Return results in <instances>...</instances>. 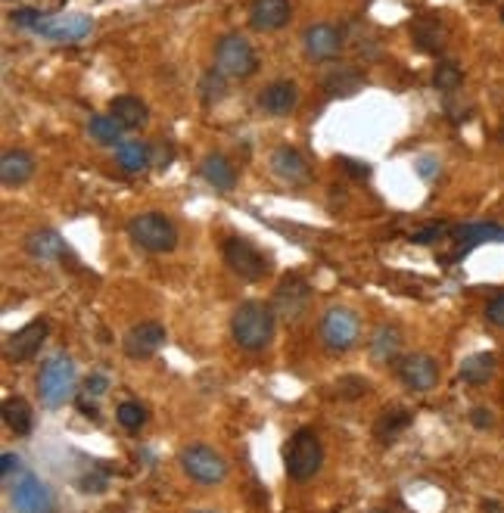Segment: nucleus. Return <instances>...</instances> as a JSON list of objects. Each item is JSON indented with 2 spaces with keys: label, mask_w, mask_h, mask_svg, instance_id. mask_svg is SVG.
I'll return each instance as SVG.
<instances>
[{
  "label": "nucleus",
  "mask_w": 504,
  "mask_h": 513,
  "mask_svg": "<svg viewBox=\"0 0 504 513\" xmlns=\"http://www.w3.org/2000/svg\"><path fill=\"white\" fill-rule=\"evenodd\" d=\"M75 361L69 355H53L41 364L38 374V396L47 407H60L75 396Z\"/></svg>",
  "instance_id": "f03ea898"
},
{
  "label": "nucleus",
  "mask_w": 504,
  "mask_h": 513,
  "mask_svg": "<svg viewBox=\"0 0 504 513\" xmlns=\"http://www.w3.org/2000/svg\"><path fill=\"white\" fill-rule=\"evenodd\" d=\"M417 172H420V178H433V174L439 172V159H433V156H424L417 163Z\"/></svg>",
  "instance_id": "c03bdc74"
},
{
  "label": "nucleus",
  "mask_w": 504,
  "mask_h": 513,
  "mask_svg": "<svg viewBox=\"0 0 504 513\" xmlns=\"http://www.w3.org/2000/svg\"><path fill=\"white\" fill-rule=\"evenodd\" d=\"M299 103V88L290 79H277L258 94V109L268 116H290Z\"/></svg>",
  "instance_id": "6ab92c4d"
},
{
  "label": "nucleus",
  "mask_w": 504,
  "mask_h": 513,
  "mask_svg": "<svg viewBox=\"0 0 504 513\" xmlns=\"http://www.w3.org/2000/svg\"><path fill=\"white\" fill-rule=\"evenodd\" d=\"M364 84V75L352 66H333L324 75V90L327 97H352Z\"/></svg>",
  "instance_id": "a878e982"
},
{
  "label": "nucleus",
  "mask_w": 504,
  "mask_h": 513,
  "mask_svg": "<svg viewBox=\"0 0 504 513\" xmlns=\"http://www.w3.org/2000/svg\"><path fill=\"white\" fill-rule=\"evenodd\" d=\"M168 163H172V146L153 144V165H156V168H168Z\"/></svg>",
  "instance_id": "ea45409f"
},
{
  "label": "nucleus",
  "mask_w": 504,
  "mask_h": 513,
  "mask_svg": "<svg viewBox=\"0 0 504 513\" xmlns=\"http://www.w3.org/2000/svg\"><path fill=\"white\" fill-rule=\"evenodd\" d=\"M47 333H51V324H47L44 318L38 321H28L25 327H19L16 333L6 340V358L10 361H28V358H34L41 351V346L47 342Z\"/></svg>",
  "instance_id": "4468645a"
},
{
  "label": "nucleus",
  "mask_w": 504,
  "mask_h": 513,
  "mask_svg": "<svg viewBox=\"0 0 504 513\" xmlns=\"http://www.w3.org/2000/svg\"><path fill=\"white\" fill-rule=\"evenodd\" d=\"M448 224L445 221H433V224H424V228H417L415 234L408 237L411 243L415 246H433V243H439L443 237H448Z\"/></svg>",
  "instance_id": "72a5a7b5"
},
{
  "label": "nucleus",
  "mask_w": 504,
  "mask_h": 513,
  "mask_svg": "<svg viewBox=\"0 0 504 513\" xmlns=\"http://www.w3.org/2000/svg\"><path fill=\"white\" fill-rule=\"evenodd\" d=\"M501 23H504V6H501Z\"/></svg>",
  "instance_id": "09e8293b"
},
{
  "label": "nucleus",
  "mask_w": 504,
  "mask_h": 513,
  "mask_svg": "<svg viewBox=\"0 0 504 513\" xmlns=\"http://www.w3.org/2000/svg\"><path fill=\"white\" fill-rule=\"evenodd\" d=\"M340 165L346 168V172L352 174V178H368V174H370V168H368V165H359V163H355V159H349V156H342V159H340Z\"/></svg>",
  "instance_id": "a19ab883"
},
{
  "label": "nucleus",
  "mask_w": 504,
  "mask_h": 513,
  "mask_svg": "<svg viewBox=\"0 0 504 513\" xmlns=\"http://www.w3.org/2000/svg\"><path fill=\"white\" fill-rule=\"evenodd\" d=\"M200 174H202V181H206V184H212L215 190H224V193L237 187V172H234V165H230L228 159L221 156V153H212V156L202 159Z\"/></svg>",
  "instance_id": "5701e85b"
},
{
  "label": "nucleus",
  "mask_w": 504,
  "mask_h": 513,
  "mask_svg": "<svg viewBox=\"0 0 504 513\" xmlns=\"http://www.w3.org/2000/svg\"><path fill=\"white\" fill-rule=\"evenodd\" d=\"M79 489L88 491V495H100V491L109 489V480L103 470H88V473L79 476Z\"/></svg>",
  "instance_id": "c9c22d12"
},
{
  "label": "nucleus",
  "mask_w": 504,
  "mask_h": 513,
  "mask_svg": "<svg viewBox=\"0 0 504 513\" xmlns=\"http://www.w3.org/2000/svg\"><path fill=\"white\" fill-rule=\"evenodd\" d=\"M482 510H486V513H501V504L499 501H482Z\"/></svg>",
  "instance_id": "49530a36"
},
{
  "label": "nucleus",
  "mask_w": 504,
  "mask_h": 513,
  "mask_svg": "<svg viewBox=\"0 0 504 513\" xmlns=\"http://www.w3.org/2000/svg\"><path fill=\"white\" fill-rule=\"evenodd\" d=\"M116 420L125 426V430H140V426L146 424V407L140 402H122L116 407Z\"/></svg>",
  "instance_id": "473e14b6"
},
{
  "label": "nucleus",
  "mask_w": 504,
  "mask_h": 513,
  "mask_svg": "<svg viewBox=\"0 0 504 513\" xmlns=\"http://www.w3.org/2000/svg\"><path fill=\"white\" fill-rule=\"evenodd\" d=\"M150 163H153V146L144 144V140H128V144L116 146V165L122 168V172L137 174Z\"/></svg>",
  "instance_id": "393cba45"
},
{
  "label": "nucleus",
  "mask_w": 504,
  "mask_h": 513,
  "mask_svg": "<svg viewBox=\"0 0 504 513\" xmlns=\"http://www.w3.org/2000/svg\"><path fill=\"white\" fill-rule=\"evenodd\" d=\"M25 252L32 258H38V262H66V258H72L66 240L51 228L32 230V234L25 237Z\"/></svg>",
  "instance_id": "a211bd4d"
},
{
  "label": "nucleus",
  "mask_w": 504,
  "mask_h": 513,
  "mask_svg": "<svg viewBox=\"0 0 504 513\" xmlns=\"http://www.w3.org/2000/svg\"><path fill=\"white\" fill-rule=\"evenodd\" d=\"M107 389H109V379L103 374H94L88 379V396H103Z\"/></svg>",
  "instance_id": "79ce46f5"
},
{
  "label": "nucleus",
  "mask_w": 504,
  "mask_h": 513,
  "mask_svg": "<svg viewBox=\"0 0 504 513\" xmlns=\"http://www.w3.org/2000/svg\"><path fill=\"white\" fill-rule=\"evenodd\" d=\"M398 377L408 389L415 392H430L439 383V368L430 355H405L398 361Z\"/></svg>",
  "instance_id": "dca6fc26"
},
{
  "label": "nucleus",
  "mask_w": 504,
  "mask_h": 513,
  "mask_svg": "<svg viewBox=\"0 0 504 513\" xmlns=\"http://www.w3.org/2000/svg\"><path fill=\"white\" fill-rule=\"evenodd\" d=\"M275 327H277V314L271 308V302H240L230 314V336L240 349L247 351H262L265 346H271L275 340Z\"/></svg>",
  "instance_id": "f257e3e1"
},
{
  "label": "nucleus",
  "mask_w": 504,
  "mask_h": 513,
  "mask_svg": "<svg viewBox=\"0 0 504 513\" xmlns=\"http://www.w3.org/2000/svg\"><path fill=\"white\" fill-rule=\"evenodd\" d=\"M370 513H387V510H370Z\"/></svg>",
  "instance_id": "8fccbe9b"
},
{
  "label": "nucleus",
  "mask_w": 504,
  "mask_h": 513,
  "mask_svg": "<svg viewBox=\"0 0 504 513\" xmlns=\"http://www.w3.org/2000/svg\"><path fill=\"white\" fill-rule=\"evenodd\" d=\"M34 174V159L25 150H6L0 159V181L4 187H23Z\"/></svg>",
  "instance_id": "412c9836"
},
{
  "label": "nucleus",
  "mask_w": 504,
  "mask_h": 513,
  "mask_svg": "<svg viewBox=\"0 0 504 513\" xmlns=\"http://www.w3.org/2000/svg\"><path fill=\"white\" fill-rule=\"evenodd\" d=\"M128 237L144 252H172L178 246V228L159 212H144L131 218Z\"/></svg>",
  "instance_id": "39448f33"
},
{
  "label": "nucleus",
  "mask_w": 504,
  "mask_h": 513,
  "mask_svg": "<svg viewBox=\"0 0 504 513\" xmlns=\"http://www.w3.org/2000/svg\"><path fill=\"white\" fill-rule=\"evenodd\" d=\"M495 370H499V358L492 351H476V355L464 358V364H461V379L467 386H486L495 377Z\"/></svg>",
  "instance_id": "b1692460"
},
{
  "label": "nucleus",
  "mask_w": 504,
  "mask_h": 513,
  "mask_svg": "<svg viewBox=\"0 0 504 513\" xmlns=\"http://www.w3.org/2000/svg\"><path fill=\"white\" fill-rule=\"evenodd\" d=\"M303 47L305 56L314 62H327L333 56H340L342 51V32L331 23H318V25H308L303 32Z\"/></svg>",
  "instance_id": "2eb2a0df"
},
{
  "label": "nucleus",
  "mask_w": 504,
  "mask_h": 513,
  "mask_svg": "<svg viewBox=\"0 0 504 513\" xmlns=\"http://www.w3.org/2000/svg\"><path fill=\"white\" fill-rule=\"evenodd\" d=\"M473 426H480V430H489V426H492V414H489L486 407H476V411H473Z\"/></svg>",
  "instance_id": "a18cd8bd"
},
{
  "label": "nucleus",
  "mask_w": 504,
  "mask_h": 513,
  "mask_svg": "<svg viewBox=\"0 0 504 513\" xmlns=\"http://www.w3.org/2000/svg\"><path fill=\"white\" fill-rule=\"evenodd\" d=\"M321 463H324V445H321L318 433L303 426L286 445V473L293 482H308L318 476Z\"/></svg>",
  "instance_id": "7ed1b4c3"
},
{
  "label": "nucleus",
  "mask_w": 504,
  "mask_h": 513,
  "mask_svg": "<svg viewBox=\"0 0 504 513\" xmlns=\"http://www.w3.org/2000/svg\"><path fill=\"white\" fill-rule=\"evenodd\" d=\"M94 32V19L81 16V13H62V16H47L34 25V34L47 41H60V44H75V41H84Z\"/></svg>",
  "instance_id": "9b49d317"
},
{
  "label": "nucleus",
  "mask_w": 504,
  "mask_h": 513,
  "mask_svg": "<svg viewBox=\"0 0 504 513\" xmlns=\"http://www.w3.org/2000/svg\"><path fill=\"white\" fill-rule=\"evenodd\" d=\"M196 513H215V510H196Z\"/></svg>",
  "instance_id": "de8ad7c7"
},
{
  "label": "nucleus",
  "mask_w": 504,
  "mask_h": 513,
  "mask_svg": "<svg viewBox=\"0 0 504 513\" xmlns=\"http://www.w3.org/2000/svg\"><path fill=\"white\" fill-rule=\"evenodd\" d=\"M4 424H6V430L16 433V435L32 433V407H28L25 398H6L4 402Z\"/></svg>",
  "instance_id": "c756f323"
},
{
  "label": "nucleus",
  "mask_w": 504,
  "mask_h": 513,
  "mask_svg": "<svg viewBox=\"0 0 504 513\" xmlns=\"http://www.w3.org/2000/svg\"><path fill=\"white\" fill-rule=\"evenodd\" d=\"M271 168L280 181H290V184H299V181L308 178V163L303 159V153L293 150V146H277L271 153Z\"/></svg>",
  "instance_id": "4be33fe9"
},
{
  "label": "nucleus",
  "mask_w": 504,
  "mask_h": 513,
  "mask_svg": "<svg viewBox=\"0 0 504 513\" xmlns=\"http://www.w3.org/2000/svg\"><path fill=\"white\" fill-rule=\"evenodd\" d=\"M88 135H90V140H97L100 146L125 144V140H122L125 128L112 116H94V118H90V122H88Z\"/></svg>",
  "instance_id": "7c9ffc66"
},
{
  "label": "nucleus",
  "mask_w": 504,
  "mask_h": 513,
  "mask_svg": "<svg viewBox=\"0 0 504 513\" xmlns=\"http://www.w3.org/2000/svg\"><path fill=\"white\" fill-rule=\"evenodd\" d=\"M398 346H402V333H398L396 327H389V324L377 327L374 336H370V355H374L377 364L396 358L398 355Z\"/></svg>",
  "instance_id": "c85d7f7f"
},
{
  "label": "nucleus",
  "mask_w": 504,
  "mask_h": 513,
  "mask_svg": "<svg viewBox=\"0 0 504 513\" xmlns=\"http://www.w3.org/2000/svg\"><path fill=\"white\" fill-rule=\"evenodd\" d=\"M433 84L439 90H458L464 84V72H461V66L454 60H443L436 66V72H433Z\"/></svg>",
  "instance_id": "2f4dec72"
},
{
  "label": "nucleus",
  "mask_w": 504,
  "mask_h": 513,
  "mask_svg": "<svg viewBox=\"0 0 504 513\" xmlns=\"http://www.w3.org/2000/svg\"><path fill=\"white\" fill-rule=\"evenodd\" d=\"M215 69L228 79H249L258 69V53L243 34H221L215 44Z\"/></svg>",
  "instance_id": "20e7f679"
},
{
  "label": "nucleus",
  "mask_w": 504,
  "mask_h": 513,
  "mask_svg": "<svg viewBox=\"0 0 504 513\" xmlns=\"http://www.w3.org/2000/svg\"><path fill=\"white\" fill-rule=\"evenodd\" d=\"M486 321H489L492 327H504V290L495 293V296L489 299V305H486Z\"/></svg>",
  "instance_id": "e433bc0d"
},
{
  "label": "nucleus",
  "mask_w": 504,
  "mask_h": 513,
  "mask_svg": "<svg viewBox=\"0 0 504 513\" xmlns=\"http://www.w3.org/2000/svg\"><path fill=\"white\" fill-rule=\"evenodd\" d=\"M361 336V324L355 318L352 308L346 305H333L324 312L321 318V342H324L331 351H349L359 342Z\"/></svg>",
  "instance_id": "1a4fd4ad"
},
{
  "label": "nucleus",
  "mask_w": 504,
  "mask_h": 513,
  "mask_svg": "<svg viewBox=\"0 0 504 513\" xmlns=\"http://www.w3.org/2000/svg\"><path fill=\"white\" fill-rule=\"evenodd\" d=\"M75 405H79V411L84 414V417H90V420H97V417H100V411H97L94 398H88V396H79V398H75Z\"/></svg>",
  "instance_id": "37998d69"
},
{
  "label": "nucleus",
  "mask_w": 504,
  "mask_h": 513,
  "mask_svg": "<svg viewBox=\"0 0 504 513\" xmlns=\"http://www.w3.org/2000/svg\"><path fill=\"white\" fill-rule=\"evenodd\" d=\"M16 470H19V454H13V452L0 454V476H4V480H10Z\"/></svg>",
  "instance_id": "58836bf2"
},
{
  "label": "nucleus",
  "mask_w": 504,
  "mask_h": 513,
  "mask_svg": "<svg viewBox=\"0 0 504 513\" xmlns=\"http://www.w3.org/2000/svg\"><path fill=\"white\" fill-rule=\"evenodd\" d=\"M312 305V284L299 274H286L277 284L275 299H271V308H275L277 318L284 321H299Z\"/></svg>",
  "instance_id": "9d476101"
},
{
  "label": "nucleus",
  "mask_w": 504,
  "mask_h": 513,
  "mask_svg": "<svg viewBox=\"0 0 504 513\" xmlns=\"http://www.w3.org/2000/svg\"><path fill=\"white\" fill-rule=\"evenodd\" d=\"M293 19L290 0H252L249 4V25L256 32H280Z\"/></svg>",
  "instance_id": "f3484780"
},
{
  "label": "nucleus",
  "mask_w": 504,
  "mask_h": 513,
  "mask_svg": "<svg viewBox=\"0 0 504 513\" xmlns=\"http://www.w3.org/2000/svg\"><path fill=\"white\" fill-rule=\"evenodd\" d=\"M41 19H44V13L32 10V6H28V10H16V13H13V23H16L19 28H28V32H34V25H38Z\"/></svg>",
  "instance_id": "4c0bfd02"
},
{
  "label": "nucleus",
  "mask_w": 504,
  "mask_h": 513,
  "mask_svg": "<svg viewBox=\"0 0 504 513\" xmlns=\"http://www.w3.org/2000/svg\"><path fill=\"white\" fill-rule=\"evenodd\" d=\"M452 237V252L443 258L445 265H454L461 258H467L476 246H486V243H504V224L495 221H471V224H458V228L448 230Z\"/></svg>",
  "instance_id": "6e6552de"
},
{
  "label": "nucleus",
  "mask_w": 504,
  "mask_h": 513,
  "mask_svg": "<svg viewBox=\"0 0 504 513\" xmlns=\"http://www.w3.org/2000/svg\"><path fill=\"white\" fill-rule=\"evenodd\" d=\"M415 32V47L424 53H439L445 47V28L436 23V19H420V23L411 25Z\"/></svg>",
  "instance_id": "cd10ccee"
},
{
  "label": "nucleus",
  "mask_w": 504,
  "mask_h": 513,
  "mask_svg": "<svg viewBox=\"0 0 504 513\" xmlns=\"http://www.w3.org/2000/svg\"><path fill=\"white\" fill-rule=\"evenodd\" d=\"M221 256H224V265H228V268L234 271L240 280H247V284H256V280H262L265 274L271 271L268 256H265L258 246L243 240V237H230V240H224Z\"/></svg>",
  "instance_id": "0eeeda50"
},
{
  "label": "nucleus",
  "mask_w": 504,
  "mask_h": 513,
  "mask_svg": "<svg viewBox=\"0 0 504 513\" xmlns=\"http://www.w3.org/2000/svg\"><path fill=\"white\" fill-rule=\"evenodd\" d=\"M163 346H165V327L156 324V321H144V324H135L125 333L122 351L131 361H146Z\"/></svg>",
  "instance_id": "f8f14e48"
},
{
  "label": "nucleus",
  "mask_w": 504,
  "mask_h": 513,
  "mask_svg": "<svg viewBox=\"0 0 504 513\" xmlns=\"http://www.w3.org/2000/svg\"><path fill=\"white\" fill-rule=\"evenodd\" d=\"M181 470L191 476L200 486H221L228 480V461L221 458L215 448L202 445V442H193V445L181 448Z\"/></svg>",
  "instance_id": "423d86ee"
},
{
  "label": "nucleus",
  "mask_w": 504,
  "mask_h": 513,
  "mask_svg": "<svg viewBox=\"0 0 504 513\" xmlns=\"http://www.w3.org/2000/svg\"><path fill=\"white\" fill-rule=\"evenodd\" d=\"M224 75L219 72V69H212V72H206L200 79V94H202V100L206 103H215V100H221L224 97Z\"/></svg>",
  "instance_id": "f704fd0d"
},
{
  "label": "nucleus",
  "mask_w": 504,
  "mask_h": 513,
  "mask_svg": "<svg viewBox=\"0 0 504 513\" xmlns=\"http://www.w3.org/2000/svg\"><path fill=\"white\" fill-rule=\"evenodd\" d=\"M411 424V411H405V407H389V411H383L380 417H377L374 424V435L377 442H383V445H392V442L398 439V433H405Z\"/></svg>",
  "instance_id": "bb28decb"
},
{
  "label": "nucleus",
  "mask_w": 504,
  "mask_h": 513,
  "mask_svg": "<svg viewBox=\"0 0 504 513\" xmlns=\"http://www.w3.org/2000/svg\"><path fill=\"white\" fill-rule=\"evenodd\" d=\"M109 116L116 118V122L122 125L125 131H137V128H144V125H146V118H150V109H146V103L140 100V97L122 94V97H112Z\"/></svg>",
  "instance_id": "aec40b11"
},
{
  "label": "nucleus",
  "mask_w": 504,
  "mask_h": 513,
  "mask_svg": "<svg viewBox=\"0 0 504 513\" xmlns=\"http://www.w3.org/2000/svg\"><path fill=\"white\" fill-rule=\"evenodd\" d=\"M10 501L16 513H53L56 501L53 491L38 480V476H25L10 489Z\"/></svg>",
  "instance_id": "ddd939ff"
}]
</instances>
